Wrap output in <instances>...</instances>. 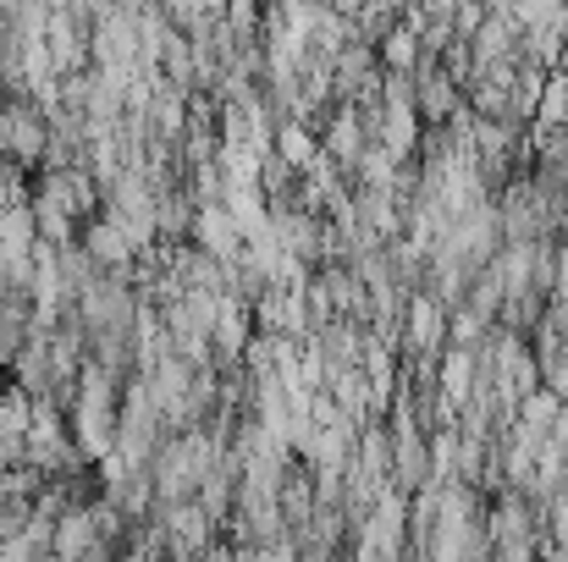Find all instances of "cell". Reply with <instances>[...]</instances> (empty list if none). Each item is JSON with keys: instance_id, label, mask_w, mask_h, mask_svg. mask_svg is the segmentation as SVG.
I'll return each mask as SVG.
<instances>
[{"instance_id": "6da1fadb", "label": "cell", "mask_w": 568, "mask_h": 562, "mask_svg": "<svg viewBox=\"0 0 568 562\" xmlns=\"http://www.w3.org/2000/svg\"><path fill=\"white\" fill-rule=\"evenodd\" d=\"M50 139H55V127H50V116L28 100V94H11L6 105H0V161H11V166H22V172H44V155H50Z\"/></svg>"}, {"instance_id": "7a4b0ae2", "label": "cell", "mask_w": 568, "mask_h": 562, "mask_svg": "<svg viewBox=\"0 0 568 562\" xmlns=\"http://www.w3.org/2000/svg\"><path fill=\"white\" fill-rule=\"evenodd\" d=\"M403 343H408V359L430 365L453 343V309L442 298H430V293H414L408 309H403Z\"/></svg>"}, {"instance_id": "3957f363", "label": "cell", "mask_w": 568, "mask_h": 562, "mask_svg": "<svg viewBox=\"0 0 568 562\" xmlns=\"http://www.w3.org/2000/svg\"><path fill=\"white\" fill-rule=\"evenodd\" d=\"M83 254L105 270V276H133V265H139V243L122 232V221H111V215H94V221H83Z\"/></svg>"}, {"instance_id": "277c9868", "label": "cell", "mask_w": 568, "mask_h": 562, "mask_svg": "<svg viewBox=\"0 0 568 562\" xmlns=\"http://www.w3.org/2000/svg\"><path fill=\"white\" fill-rule=\"evenodd\" d=\"M193 248H204V254H210V259H221V265L243 259V232H237V221H232V210H226V204H199Z\"/></svg>"}, {"instance_id": "5b68a950", "label": "cell", "mask_w": 568, "mask_h": 562, "mask_svg": "<svg viewBox=\"0 0 568 562\" xmlns=\"http://www.w3.org/2000/svg\"><path fill=\"white\" fill-rule=\"evenodd\" d=\"M100 546H105V535L94 524V508H67L55 519V562H83Z\"/></svg>"}, {"instance_id": "8992f818", "label": "cell", "mask_w": 568, "mask_h": 562, "mask_svg": "<svg viewBox=\"0 0 568 562\" xmlns=\"http://www.w3.org/2000/svg\"><path fill=\"white\" fill-rule=\"evenodd\" d=\"M33 248H39V221H33V210H28V204L6 210V215H0V265H22V259H33Z\"/></svg>"}, {"instance_id": "52a82bcc", "label": "cell", "mask_w": 568, "mask_h": 562, "mask_svg": "<svg viewBox=\"0 0 568 562\" xmlns=\"http://www.w3.org/2000/svg\"><path fill=\"white\" fill-rule=\"evenodd\" d=\"M552 304L568 309V243H558V259H552Z\"/></svg>"}]
</instances>
